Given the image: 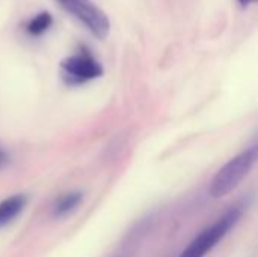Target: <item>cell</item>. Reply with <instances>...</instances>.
Masks as SVG:
<instances>
[{
  "label": "cell",
  "mask_w": 258,
  "mask_h": 257,
  "mask_svg": "<svg viewBox=\"0 0 258 257\" xmlns=\"http://www.w3.org/2000/svg\"><path fill=\"white\" fill-rule=\"evenodd\" d=\"M115 257H124V254H118V256H115Z\"/></svg>",
  "instance_id": "30bf717a"
},
{
  "label": "cell",
  "mask_w": 258,
  "mask_h": 257,
  "mask_svg": "<svg viewBox=\"0 0 258 257\" xmlns=\"http://www.w3.org/2000/svg\"><path fill=\"white\" fill-rule=\"evenodd\" d=\"M27 203L26 195L15 194L0 203V229L11 224L24 209Z\"/></svg>",
  "instance_id": "5b68a950"
},
{
  "label": "cell",
  "mask_w": 258,
  "mask_h": 257,
  "mask_svg": "<svg viewBox=\"0 0 258 257\" xmlns=\"http://www.w3.org/2000/svg\"><path fill=\"white\" fill-rule=\"evenodd\" d=\"M60 71L65 82L71 85L86 83L103 76L101 64L86 48H80L76 55L63 59Z\"/></svg>",
  "instance_id": "277c9868"
},
{
  "label": "cell",
  "mask_w": 258,
  "mask_h": 257,
  "mask_svg": "<svg viewBox=\"0 0 258 257\" xmlns=\"http://www.w3.org/2000/svg\"><path fill=\"white\" fill-rule=\"evenodd\" d=\"M65 11H68L73 17H76L80 23H83L91 33L104 39L109 33L110 23L107 15L98 8L92 0H56Z\"/></svg>",
  "instance_id": "3957f363"
},
{
  "label": "cell",
  "mask_w": 258,
  "mask_h": 257,
  "mask_svg": "<svg viewBox=\"0 0 258 257\" xmlns=\"http://www.w3.org/2000/svg\"><path fill=\"white\" fill-rule=\"evenodd\" d=\"M53 23V18L48 12H39L33 18H30L26 24V32L32 36H39L42 35Z\"/></svg>",
  "instance_id": "52a82bcc"
},
{
  "label": "cell",
  "mask_w": 258,
  "mask_h": 257,
  "mask_svg": "<svg viewBox=\"0 0 258 257\" xmlns=\"http://www.w3.org/2000/svg\"><path fill=\"white\" fill-rule=\"evenodd\" d=\"M6 162H8V155L0 148V167H3Z\"/></svg>",
  "instance_id": "ba28073f"
},
{
  "label": "cell",
  "mask_w": 258,
  "mask_h": 257,
  "mask_svg": "<svg viewBox=\"0 0 258 257\" xmlns=\"http://www.w3.org/2000/svg\"><path fill=\"white\" fill-rule=\"evenodd\" d=\"M243 209L242 206L236 204L231 206L221 218H218L212 226L204 229L192 242L190 245L178 257H204L209 251H212L221 239L239 223L242 218Z\"/></svg>",
  "instance_id": "7a4b0ae2"
},
{
  "label": "cell",
  "mask_w": 258,
  "mask_h": 257,
  "mask_svg": "<svg viewBox=\"0 0 258 257\" xmlns=\"http://www.w3.org/2000/svg\"><path fill=\"white\" fill-rule=\"evenodd\" d=\"M257 161V147L252 145L240 155L230 159L213 177L209 192L213 198H221L230 194L251 171Z\"/></svg>",
  "instance_id": "6da1fadb"
},
{
  "label": "cell",
  "mask_w": 258,
  "mask_h": 257,
  "mask_svg": "<svg viewBox=\"0 0 258 257\" xmlns=\"http://www.w3.org/2000/svg\"><path fill=\"white\" fill-rule=\"evenodd\" d=\"M82 198H83L82 192H67L60 195L53 204L54 217H67L68 214H71L80 206Z\"/></svg>",
  "instance_id": "8992f818"
},
{
  "label": "cell",
  "mask_w": 258,
  "mask_h": 257,
  "mask_svg": "<svg viewBox=\"0 0 258 257\" xmlns=\"http://www.w3.org/2000/svg\"><path fill=\"white\" fill-rule=\"evenodd\" d=\"M237 2H239V5H240V6L246 8V6H249L251 3H255L257 0H237Z\"/></svg>",
  "instance_id": "9c48e42d"
}]
</instances>
